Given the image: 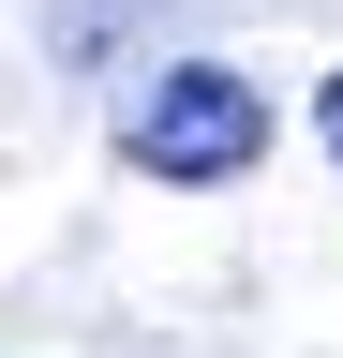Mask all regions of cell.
I'll use <instances>...</instances> for the list:
<instances>
[{
	"label": "cell",
	"mask_w": 343,
	"mask_h": 358,
	"mask_svg": "<svg viewBox=\"0 0 343 358\" xmlns=\"http://www.w3.org/2000/svg\"><path fill=\"white\" fill-rule=\"evenodd\" d=\"M314 120H328V150H343V75H328V105H314Z\"/></svg>",
	"instance_id": "obj_2"
},
{
	"label": "cell",
	"mask_w": 343,
	"mask_h": 358,
	"mask_svg": "<svg viewBox=\"0 0 343 358\" xmlns=\"http://www.w3.org/2000/svg\"><path fill=\"white\" fill-rule=\"evenodd\" d=\"M135 164L149 179H254L269 164V90H254L239 60H180L135 105Z\"/></svg>",
	"instance_id": "obj_1"
}]
</instances>
